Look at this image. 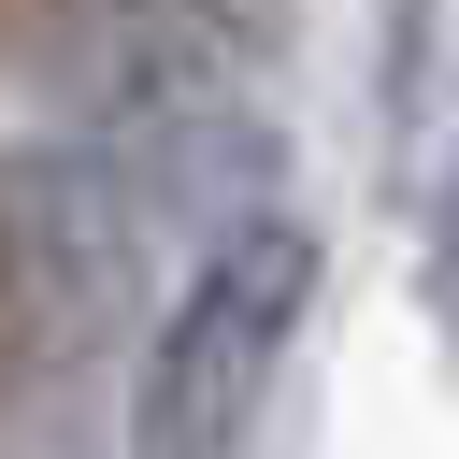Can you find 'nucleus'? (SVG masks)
<instances>
[{"instance_id": "nucleus-1", "label": "nucleus", "mask_w": 459, "mask_h": 459, "mask_svg": "<svg viewBox=\"0 0 459 459\" xmlns=\"http://www.w3.org/2000/svg\"><path fill=\"white\" fill-rule=\"evenodd\" d=\"M316 273L330 258H316V230L287 201L215 215V244L186 258V287L158 301V330L129 359V402H115L129 459H244L258 416H273V373H287V344L316 316Z\"/></svg>"}, {"instance_id": "nucleus-2", "label": "nucleus", "mask_w": 459, "mask_h": 459, "mask_svg": "<svg viewBox=\"0 0 459 459\" xmlns=\"http://www.w3.org/2000/svg\"><path fill=\"white\" fill-rule=\"evenodd\" d=\"M258 57H273V29L244 0H29L0 29V86L43 100L57 129H86L100 158H129L172 115L258 100Z\"/></svg>"}, {"instance_id": "nucleus-3", "label": "nucleus", "mask_w": 459, "mask_h": 459, "mask_svg": "<svg viewBox=\"0 0 459 459\" xmlns=\"http://www.w3.org/2000/svg\"><path fill=\"white\" fill-rule=\"evenodd\" d=\"M129 186L86 143H0V387H57L100 359L129 287Z\"/></svg>"}]
</instances>
